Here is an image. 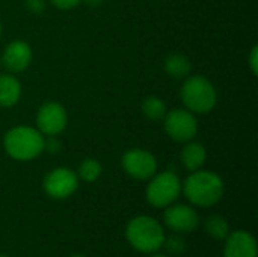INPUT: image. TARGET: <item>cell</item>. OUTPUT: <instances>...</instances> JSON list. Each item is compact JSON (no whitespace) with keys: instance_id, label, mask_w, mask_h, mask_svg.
Segmentation results:
<instances>
[{"instance_id":"cell-5","label":"cell","mask_w":258,"mask_h":257,"mask_svg":"<svg viewBox=\"0 0 258 257\" xmlns=\"http://www.w3.org/2000/svg\"><path fill=\"white\" fill-rule=\"evenodd\" d=\"M181 192V182L177 174L166 171L156 176L147 188V200L154 208L172 204Z\"/></svg>"},{"instance_id":"cell-21","label":"cell","mask_w":258,"mask_h":257,"mask_svg":"<svg viewBox=\"0 0 258 257\" xmlns=\"http://www.w3.org/2000/svg\"><path fill=\"white\" fill-rule=\"evenodd\" d=\"M26 6L29 8V11L38 14V12L44 11L45 3H44V0H27V2H26Z\"/></svg>"},{"instance_id":"cell-2","label":"cell","mask_w":258,"mask_h":257,"mask_svg":"<svg viewBox=\"0 0 258 257\" xmlns=\"http://www.w3.org/2000/svg\"><path fill=\"white\" fill-rule=\"evenodd\" d=\"M125 238L135 250L141 253H154L162 248L165 232L157 220L151 217H136L128 223Z\"/></svg>"},{"instance_id":"cell-4","label":"cell","mask_w":258,"mask_h":257,"mask_svg":"<svg viewBox=\"0 0 258 257\" xmlns=\"http://www.w3.org/2000/svg\"><path fill=\"white\" fill-rule=\"evenodd\" d=\"M181 100L186 108L197 114H207L216 105V91L203 76H194L181 88Z\"/></svg>"},{"instance_id":"cell-8","label":"cell","mask_w":258,"mask_h":257,"mask_svg":"<svg viewBox=\"0 0 258 257\" xmlns=\"http://www.w3.org/2000/svg\"><path fill=\"white\" fill-rule=\"evenodd\" d=\"M122 167L124 170L135 179L147 180L154 176L157 170L156 158L145 150H130L122 156Z\"/></svg>"},{"instance_id":"cell-16","label":"cell","mask_w":258,"mask_h":257,"mask_svg":"<svg viewBox=\"0 0 258 257\" xmlns=\"http://www.w3.org/2000/svg\"><path fill=\"white\" fill-rule=\"evenodd\" d=\"M206 232L216 241H225V238L230 235V226L225 218L213 215L206 221Z\"/></svg>"},{"instance_id":"cell-9","label":"cell","mask_w":258,"mask_h":257,"mask_svg":"<svg viewBox=\"0 0 258 257\" xmlns=\"http://www.w3.org/2000/svg\"><path fill=\"white\" fill-rule=\"evenodd\" d=\"M67 124V112L59 103H45L39 108L36 115V126L41 133L54 136L65 129Z\"/></svg>"},{"instance_id":"cell-17","label":"cell","mask_w":258,"mask_h":257,"mask_svg":"<svg viewBox=\"0 0 258 257\" xmlns=\"http://www.w3.org/2000/svg\"><path fill=\"white\" fill-rule=\"evenodd\" d=\"M142 112L145 114L147 118L157 121V120H162L166 115V106H165V103L160 98L151 95V97H147L144 100V103H142Z\"/></svg>"},{"instance_id":"cell-29","label":"cell","mask_w":258,"mask_h":257,"mask_svg":"<svg viewBox=\"0 0 258 257\" xmlns=\"http://www.w3.org/2000/svg\"><path fill=\"white\" fill-rule=\"evenodd\" d=\"M0 64H2V61H0Z\"/></svg>"},{"instance_id":"cell-19","label":"cell","mask_w":258,"mask_h":257,"mask_svg":"<svg viewBox=\"0 0 258 257\" xmlns=\"http://www.w3.org/2000/svg\"><path fill=\"white\" fill-rule=\"evenodd\" d=\"M163 245L166 247V250H168L171 254H181V253L184 251V248H186L184 239H183L181 236H178V235H172V236H169L168 239L165 238Z\"/></svg>"},{"instance_id":"cell-10","label":"cell","mask_w":258,"mask_h":257,"mask_svg":"<svg viewBox=\"0 0 258 257\" xmlns=\"http://www.w3.org/2000/svg\"><path fill=\"white\" fill-rule=\"evenodd\" d=\"M198 214L186 204H175L166 209L165 224L177 233H189L198 226Z\"/></svg>"},{"instance_id":"cell-18","label":"cell","mask_w":258,"mask_h":257,"mask_svg":"<svg viewBox=\"0 0 258 257\" xmlns=\"http://www.w3.org/2000/svg\"><path fill=\"white\" fill-rule=\"evenodd\" d=\"M101 174V165L98 161L95 159H85L80 164L79 168V176L85 180V182H95Z\"/></svg>"},{"instance_id":"cell-27","label":"cell","mask_w":258,"mask_h":257,"mask_svg":"<svg viewBox=\"0 0 258 257\" xmlns=\"http://www.w3.org/2000/svg\"><path fill=\"white\" fill-rule=\"evenodd\" d=\"M0 257H9V256H5V254H0Z\"/></svg>"},{"instance_id":"cell-28","label":"cell","mask_w":258,"mask_h":257,"mask_svg":"<svg viewBox=\"0 0 258 257\" xmlns=\"http://www.w3.org/2000/svg\"><path fill=\"white\" fill-rule=\"evenodd\" d=\"M0 32H2V24H0Z\"/></svg>"},{"instance_id":"cell-24","label":"cell","mask_w":258,"mask_h":257,"mask_svg":"<svg viewBox=\"0 0 258 257\" xmlns=\"http://www.w3.org/2000/svg\"><path fill=\"white\" fill-rule=\"evenodd\" d=\"M88 5H91V6H97V5H100L101 3V0H85Z\"/></svg>"},{"instance_id":"cell-7","label":"cell","mask_w":258,"mask_h":257,"mask_svg":"<svg viewBox=\"0 0 258 257\" xmlns=\"http://www.w3.org/2000/svg\"><path fill=\"white\" fill-rule=\"evenodd\" d=\"M79 186L77 176L68 168H56L50 171L44 179V191L51 198H67Z\"/></svg>"},{"instance_id":"cell-13","label":"cell","mask_w":258,"mask_h":257,"mask_svg":"<svg viewBox=\"0 0 258 257\" xmlns=\"http://www.w3.org/2000/svg\"><path fill=\"white\" fill-rule=\"evenodd\" d=\"M21 85L11 74H0V105L12 106L20 100Z\"/></svg>"},{"instance_id":"cell-6","label":"cell","mask_w":258,"mask_h":257,"mask_svg":"<svg viewBox=\"0 0 258 257\" xmlns=\"http://www.w3.org/2000/svg\"><path fill=\"white\" fill-rule=\"evenodd\" d=\"M165 129L172 139L178 142H184L197 135L198 124L195 117L189 111L174 109L165 118Z\"/></svg>"},{"instance_id":"cell-23","label":"cell","mask_w":258,"mask_h":257,"mask_svg":"<svg viewBox=\"0 0 258 257\" xmlns=\"http://www.w3.org/2000/svg\"><path fill=\"white\" fill-rule=\"evenodd\" d=\"M249 65H251V70L254 74L258 73V47L255 45L251 52V56H249Z\"/></svg>"},{"instance_id":"cell-15","label":"cell","mask_w":258,"mask_h":257,"mask_svg":"<svg viewBox=\"0 0 258 257\" xmlns=\"http://www.w3.org/2000/svg\"><path fill=\"white\" fill-rule=\"evenodd\" d=\"M165 68L174 77H184L190 71V62L183 55H171L165 61Z\"/></svg>"},{"instance_id":"cell-26","label":"cell","mask_w":258,"mask_h":257,"mask_svg":"<svg viewBox=\"0 0 258 257\" xmlns=\"http://www.w3.org/2000/svg\"><path fill=\"white\" fill-rule=\"evenodd\" d=\"M71 257H85V256H80V254H73Z\"/></svg>"},{"instance_id":"cell-22","label":"cell","mask_w":258,"mask_h":257,"mask_svg":"<svg viewBox=\"0 0 258 257\" xmlns=\"http://www.w3.org/2000/svg\"><path fill=\"white\" fill-rule=\"evenodd\" d=\"M54 6L60 8V9H70V8H74L80 0H51Z\"/></svg>"},{"instance_id":"cell-14","label":"cell","mask_w":258,"mask_h":257,"mask_svg":"<svg viewBox=\"0 0 258 257\" xmlns=\"http://www.w3.org/2000/svg\"><path fill=\"white\" fill-rule=\"evenodd\" d=\"M206 158H207L206 148L201 144H198V142H194V144L186 145L183 148V151H181V162H183V165L189 171L200 170L204 165Z\"/></svg>"},{"instance_id":"cell-12","label":"cell","mask_w":258,"mask_h":257,"mask_svg":"<svg viewBox=\"0 0 258 257\" xmlns=\"http://www.w3.org/2000/svg\"><path fill=\"white\" fill-rule=\"evenodd\" d=\"M32 61V48L27 42L24 41H14L11 42L2 58V62L5 67L14 73L23 71L29 67Z\"/></svg>"},{"instance_id":"cell-1","label":"cell","mask_w":258,"mask_h":257,"mask_svg":"<svg viewBox=\"0 0 258 257\" xmlns=\"http://www.w3.org/2000/svg\"><path fill=\"white\" fill-rule=\"evenodd\" d=\"M183 191L190 203L201 208H210L222 198L224 182L215 173L197 170L186 179Z\"/></svg>"},{"instance_id":"cell-25","label":"cell","mask_w":258,"mask_h":257,"mask_svg":"<svg viewBox=\"0 0 258 257\" xmlns=\"http://www.w3.org/2000/svg\"><path fill=\"white\" fill-rule=\"evenodd\" d=\"M153 257H169V256H165V254H154Z\"/></svg>"},{"instance_id":"cell-3","label":"cell","mask_w":258,"mask_h":257,"mask_svg":"<svg viewBox=\"0 0 258 257\" xmlns=\"http://www.w3.org/2000/svg\"><path fill=\"white\" fill-rule=\"evenodd\" d=\"M5 150L17 161H30L44 150V138L32 127H14L5 136Z\"/></svg>"},{"instance_id":"cell-20","label":"cell","mask_w":258,"mask_h":257,"mask_svg":"<svg viewBox=\"0 0 258 257\" xmlns=\"http://www.w3.org/2000/svg\"><path fill=\"white\" fill-rule=\"evenodd\" d=\"M59 148H60V142L54 136H48L47 139H44V150H47L48 153H57Z\"/></svg>"},{"instance_id":"cell-11","label":"cell","mask_w":258,"mask_h":257,"mask_svg":"<svg viewBox=\"0 0 258 257\" xmlns=\"http://www.w3.org/2000/svg\"><path fill=\"white\" fill-rule=\"evenodd\" d=\"M258 245L255 238L245 230H237L225 238L224 257H257Z\"/></svg>"}]
</instances>
